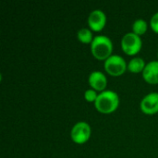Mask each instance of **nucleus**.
<instances>
[{"label": "nucleus", "mask_w": 158, "mask_h": 158, "mask_svg": "<svg viewBox=\"0 0 158 158\" xmlns=\"http://www.w3.org/2000/svg\"><path fill=\"white\" fill-rule=\"evenodd\" d=\"M119 98L116 92L111 90L103 91L97 95L96 100L94 101V106L98 111L101 113H111L118 106Z\"/></svg>", "instance_id": "1"}, {"label": "nucleus", "mask_w": 158, "mask_h": 158, "mask_svg": "<svg viewBox=\"0 0 158 158\" xmlns=\"http://www.w3.org/2000/svg\"><path fill=\"white\" fill-rule=\"evenodd\" d=\"M91 50L97 59H106L111 56L113 50L112 41L106 35H97L91 44Z\"/></svg>", "instance_id": "2"}, {"label": "nucleus", "mask_w": 158, "mask_h": 158, "mask_svg": "<svg viewBox=\"0 0 158 158\" xmlns=\"http://www.w3.org/2000/svg\"><path fill=\"white\" fill-rule=\"evenodd\" d=\"M121 46L126 54L134 55L142 47L141 37L134 32H128L121 39Z\"/></svg>", "instance_id": "3"}, {"label": "nucleus", "mask_w": 158, "mask_h": 158, "mask_svg": "<svg viewBox=\"0 0 158 158\" xmlns=\"http://www.w3.org/2000/svg\"><path fill=\"white\" fill-rule=\"evenodd\" d=\"M126 67L124 58L118 55H111L105 60L106 70L113 76L121 75L126 70Z\"/></svg>", "instance_id": "4"}, {"label": "nucleus", "mask_w": 158, "mask_h": 158, "mask_svg": "<svg viewBox=\"0 0 158 158\" xmlns=\"http://www.w3.org/2000/svg\"><path fill=\"white\" fill-rule=\"evenodd\" d=\"M72 140L77 143H84L91 135V127L85 121H80L76 123L70 131Z\"/></svg>", "instance_id": "5"}, {"label": "nucleus", "mask_w": 158, "mask_h": 158, "mask_svg": "<svg viewBox=\"0 0 158 158\" xmlns=\"http://www.w3.org/2000/svg\"><path fill=\"white\" fill-rule=\"evenodd\" d=\"M141 108L146 114L156 113L158 111V93L146 94L141 102Z\"/></svg>", "instance_id": "6"}, {"label": "nucleus", "mask_w": 158, "mask_h": 158, "mask_svg": "<svg viewBox=\"0 0 158 158\" xmlns=\"http://www.w3.org/2000/svg\"><path fill=\"white\" fill-rule=\"evenodd\" d=\"M106 17L101 9L93 10L88 17V24L94 31H100L106 25Z\"/></svg>", "instance_id": "7"}, {"label": "nucleus", "mask_w": 158, "mask_h": 158, "mask_svg": "<svg viewBox=\"0 0 158 158\" xmlns=\"http://www.w3.org/2000/svg\"><path fill=\"white\" fill-rule=\"evenodd\" d=\"M143 76L147 82L158 83V61L153 60L145 65L143 70Z\"/></svg>", "instance_id": "8"}, {"label": "nucleus", "mask_w": 158, "mask_h": 158, "mask_svg": "<svg viewBox=\"0 0 158 158\" xmlns=\"http://www.w3.org/2000/svg\"><path fill=\"white\" fill-rule=\"evenodd\" d=\"M88 81H89L90 85L97 91H103L106 88V81H107L105 74L101 71H98V70L93 71L89 75Z\"/></svg>", "instance_id": "9"}, {"label": "nucleus", "mask_w": 158, "mask_h": 158, "mask_svg": "<svg viewBox=\"0 0 158 158\" xmlns=\"http://www.w3.org/2000/svg\"><path fill=\"white\" fill-rule=\"evenodd\" d=\"M145 67L144 60L142 57H133L128 64V69L131 72H140L143 70Z\"/></svg>", "instance_id": "10"}, {"label": "nucleus", "mask_w": 158, "mask_h": 158, "mask_svg": "<svg viewBox=\"0 0 158 158\" xmlns=\"http://www.w3.org/2000/svg\"><path fill=\"white\" fill-rule=\"evenodd\" d=\"M146 29H147V23L144 19H136L133 24H132V30H133V32L136 33V34H143L146 31Z\"/></svg>", "instance_id": "11"}, {"label": "nucleus", "mask_w": 158, "mask_h": 158, "mask_svg": "<svg viewBox=\"0 0 158 158\" xmlns=\"http://www.w3.org/2000/svg\"><path fill=\"white\" fill-rule=\"evenodd\" d=\"M78 38L82 43H90V42H93V40H94L92 31L87 28H82V29L79 30Z\"/></svg>", "instance_id": "12"}, {"label": "nucleus", "mask_w": 158, "mask_h": 158, "mask_svg": "<svg viewBox=\"0 0 158 158\" xmlns=\"http://www.w3.org/2000/svg\"><path fill=\"white\" fill-rule=\"evenodd\" d=\"M97 95L96 94V92L94 90H92V89H89V90H86L85 93H84V97L87 101H95L96 98H97Z\"/></svg>", "instance_id": "13"}, {"label": "nucleus", "mask_w": 158, "mask_h": 158, "mask_svg": "<svg viewBox=\"0 0 158 158\" xmlns=\"http://www.w3.org/2000/svg\"><path fill=\"white\" fill-rule=\"evenodd\" d=\"M150 25L152 27V29L158 32V12L153 15V17L151 18L150 20Z\"/></svg>", "instance_id": "14"}, {"label": "nucleus", "mask_w": 158, "mask_h": 158, "mask_svg": "<svg viewBox=\"0 0 158 158\" xmlns=\"http://www.w3.org/2000/svg\"><path fill=\"white\" fill-rule=\"evenodd\" d=\"M157 56H158V54H157Z\"/></svg>", "instance_id": "15"}]
</instances>
